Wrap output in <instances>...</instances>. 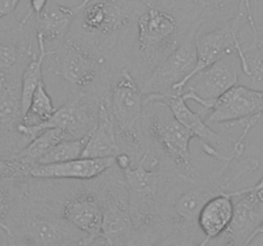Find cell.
Instances as JSON below:
<instances>
[{"mask_svg": "<svg viewBox=\"0 0 263 246\" xmlns=\"http://www.w3.org/2000/svg\"><path fill=\"white\" fill-rule=\"evenodd\" d=\"M21 0H0V19L7 17L18 7Z\"/></svg>", "mask_w": 263, "mask_h": 246, "instance_id": "4dcf8cb0", "label": "cell"}, {"mask_svg": "<svg viewBox=\"0 0 263 246\" xmlns=\"http://www.w3.org/2000/svg\"><path fill=\"white\" fill-rule=\"evenodd\" d=\"M115 160H116L115 166L117 167L118 169H121V171H126V169H128L133 167L130 156L126 155V154H123V153L118 154V155L115 158Z\"/></svg>", "mask_w": 263, "mask_h": 246, "instance_id": "1f68e13d", "label": "cell"}, {"mask_svg": "<svg viewBox=\"0 0 263 246\" xmlns=\"http://www.w3.org/2000/svg\"><path fill=\"white\" fill-rule=\"evenodd\" d=\"M202 240L203 235L199 230L175 228L171 235L149 246H198Z\"/></svg>", "mask_w": 263, "mask_h": 246, "instance_id": "83f0119b", "label": "cell"}, {"mask_svg": "<svg viewBox=\"0 0 263 246\" xmlns=\"http://www.w3.org/2000/svg\"><path fill=\"white\" fill-rule=\"evenodd\" d=\"M248 23L253 35V44L251 48L243 46V58L240 59L243 73L263 84V30H258L254 17L248 18Z\"/></svg>", "mask_w": 263, "mask_h": 246, "instance_id": "cb8c5ba5", "label": "cell"}, {"mask_svg": "<svg viewBox=\"0 0 263 246\" xmlns=\"http://www.w3.org/2000/svg\"><path fill=\"white\" fill-rule=\"evenodd\" d=\"M143 118L146 141L148 145L152 144V154L158 158L159 164L189 181L199 178L202 172L193 166L189 149L190 140L194 137L175 119L168 108L159 101L144 102Z\"/></svg>", "mask_w": 263, "mask_h": 246, "instance_id": "8992f818", "label": "cell"}, {"mask_svg": "<svg viewBox=\"0 0 263 246\" xmlns=\"http://www.w3.org/2000/svg\"><path fill=\"white\" fill-rule=\"evenodd\" d=\"M135 48L128 72L140 86L185 37L181 25L172 13L149 4L136 18Z\"/></svg>", "mask_w": 263, "mask_h": 246, "instance_id": "5b68a950", "label": "cell"}, {"mask_svg": "<svg viewBox=\"0 0 263 246\" xmlns=\"http://www.w3.org/2000/svg\"><path fill=\"white\" fill-rule=\"evenodd\" d=\"M53 55L54 72L73 92H91L109 99L110 84L117 69L107 59L69 37L55 49Z\"/></svg>", "mask_w": 263, "mask_h": 246, "instance_id": "9c48e42d", "label": "cell"}, {"mask_svg": "<svg viewBox=\"0 0 263 246\" xmlns=\"http://www.w3.org/2000/svg\"><path fill=\"white\" fill-rule=\"evenodd\" d=\"M243 73L241 60L238 53L233 51L218 59L210 67L200 71L189 79L182 91L184 100H193L202 105L203 110H210L213 102L226 91L238 85Z\"/></svg>", "mask_w": 263, "mask_h": 246, "instance_id": "7c38bea8", "label": "cell"}, {"mask_svg": "<svg viewBox=\"0 0 263 246\" xmlns=\"http://www.w3.org/2000/svg\"><path fill=\"white\" fill-rule=\"evenodd\" d=\"M13 40H0V73L5 76H18L22 73L18 69L22 67L25 59L30 60L32 56V44H26L20 36H14Z\"/></svg>", "mask_w": 263, "mask_h": 246, "instance_id": "603a6c76", "label": "cell"}, {"mask_svg": "<svg viewBox=\"0 0 263 246\" xmlns=\"http://www.w3.org/2000/svg\"><path fill=\"white\" fill-rule=\"evenodd\" d=\"M108 100L91 92H72L41 130L58 128L71 140L87 137L97 126L102 104Z\"/></svg>", "mask_w": 263, "mask_h": 246, "instance_id": "4fadbf2b", "label": "cell"}, {"mask_svg": "<svg viewBox=\"0 0 263 246\" xmlns=\"http://www.w3.org/2000/svg\"><path fill=\"white\" fill-rule=\"evenodd\" d=\"M3 231L22 246H80L86 238L72 223L22 191Z\"/></svg>", "mask_w": 263, "mask_h": 246, "instance_id": "277c9868", "label": "cell"}, {"mask_svg": "<svg viewBox=\"0 0 263 246\" xmlns=\"http://www.w3.org/2000/svg\"><path fill=\"white\" fill-rule=\"evenodd\" d=\"M234 161H223L221 168L211 173L202 172L199 178L187 183L180 191L172 204L175 228L199 230L197 218L203 205L217 195L231 192L234 186L259 168V161L256 158H247L235 166H233Z\"/></svg>", "mask_w": 263, "mask_h": 246, "instance_id": "52a82bcc", "label": "cell"}, {"mask_svg": "<svg viewBox=\"0 0 263 246\" xmlns=\"http://www.w3.org/2000/svg\"><path fill=\"white\" fill-rule=\"evenodd\" d=\"M95 182L102 205V245L133 246V224L123 172L113 166L97 177Z\"/></svg>", "mask_w": 263, "mask_h": 246, "instance_id": "30bf717a", "label": "cell"}, {"mask_svg": "<svg viewBox=\"0 0 263 246\" xmlns=\"http://www.w3.org/2000/svg\"><path fill=\"white\" fill-rule=\"evenodd\" d=\"M256 115L263 117V91L235 85L213 102L204 120L208 126L234 125Z\"/></svg>", "mask_w": 263, "mask_h": 246, "instance_id": "9a60e30c", "label": "cell"}, {"mask_svg": "<svg viewBox=\"0 0 263 246\" xmlns=\"http://www.w3.org/2000/svg\"><path fill=\"white\" fill-rule=\"evenodd\" d=\"M234 213V199L230 192L217 195L205 202L197 218V225L203 235L198 246H207L208 242L222 235L228 228Z\"/></svg>", "mask_w": 263, "mask_h": 246, "instance_id": "d6986e66", "label": "cell"}, {"mask_svg": "<svg viewBox=\"0 0 263 246\" xmlns=\"http://www.w3.org/2000/svg\"><path fill=\"white\" fill-rule=\"evenodd\" d=\"M249 189L254 190V191H258V190H263V178L258 182V183L254 184V186H252V187H249Z\"/></svg>", "mask_w": 263, "mask_h": 246, "instance_id": "836d02e7", "label": "cell"}, {"mask_svg": "<svg viewBox=\"0 0 263 246\" xmlns=\"http://www.w3.org/2000/svg\"><path fill=\"white\" fill-rule=\"evenodd\" d=\"M200 25V20H195L180 45L158 64L148 78L139 86L144 102H149L164 95H182L187 77L197 66L195 38Z\"/></svg>", "mask_w": 263, "mask_h": 246, "instance_id": "8fae6325", "label": "cell"}, {"mask_svg": "<svg viewBox=\"0 0 263 246\" xmlns=\"http://www.w3.org/2000/svg\"><path fill=\"white\" fill-rule=\"evenodd\" d=\"M118 154H121V149L108 110V101H104L97 126L87 137L81 158H116Z\"/></svg>", "mask_w": 263, "mask_h": 246, "instance_id": "ffe728a7", "label": "cell"}, {"mask_svg": "<svg viewBox=\"0 0 263 246\" xmlns=\"http://www.w3.org/2000/svg\"><path fill=\"white\" fill-rule=\"evenodd\" d=\"M39 46L37 53H33L31 59L28 60L27 66L25 67L21 76V109H22V117L27 112L30 107L31 99L35 94L39 85L43 84V64L46 56L53 55L54 51L48 50L40 38H36Z\"/></svg>", "mask_w": 263, "mask_h": 246, "instance_id": "7402d4cb", "label": "cell"}, {"mask_svg": "<svg viewBox=\"0 0 263 246\" xmlns=\"http://www.w3.org/2000/svg\"><path fill=\"white\" fill-rule=\"evenodd\" d=\"M64 140H71L63 131L58 128H46L37 137L33 138L23 150L18 153L31 166H36L50 149Z\"/></svg>", "mask_w": 263, "mask_h": 246, "instance_id": "d4e9b609", "label": "cell"}, {"mask_svg": "<svg viewBox=\"0 0 263 246\" xmlns=\"http://www.w3.org/2000/svg\"><path fill=\"white\" fill-rule=\"evenodd\" d=\"M21 196L18 182L0 178V230H4Z\"/></svg>", "mask_w": 263, "mask_h": 246, "instance_id": "4316f807", "label": "cell"}, {"mask_svg": "<svg viewBox=\"0 0 263 246\" xmlns=\"http://www.w3.org/2000/svg\"><path fill=\"white\" fill-rule=\"evenodd\" d=\"M7 246H22V245H20V243H18L17 241L13 240L12 237L7 236Z\"/></svg>", "mask_w": 263, "mask_h": 246, "instance_id": "d6a6232c", "label": "cell"}, {"mask_svg": "<svg viewBox=\"0 0 263 246\" xmlns=\"http://www.w3.org/2000/svg\"><path fill=\"white\" fill-rule=\"evenodd\" d=\"M152 101H159L166 105L170 112H171V114L174 115L175 119L182 127L186 128L192 133L193 137L202 140L204 145H208L217 150V148H220V146H226L231 142L230 136L213 131V128L205 123L204 118L199 112H194L193 109H190L182 95H164V96L157 97Z\"/></svg>", "mask_w": 263, "mask_h": 246, "instance_id": "e0dca14e", "label": "cell"}, {"mask_svg": "<svg viewBox=\"0 0 263 246\" xmlns=\"http://www.w3.org/2000/svg\"><path fill=\"white\" fill-rule=\"evenodd\" d=\"M231 0H192L195 8L194 20L204 22L210 18L220 17L228 9Z\"/></svg>", "mask_w": 263, "mask_h": 246, "instance_id": "f1b7e54d", "label": "cell"}, {"mask_svg": "<svg viewBox=\"0 0 263 246\" xmlns=\"http://www.w3.org/2000/svg\"><path fill=\"white\" fill-rule=\"evenodd\" d=\"M108 110L121 153L130 156L133 167L138 166L149 155L144 131V101L138 82L125 67L113 77Z\"/></svg>", "mask_w": 263, "mask_h": 246, "instance_id": "3957f363", "label": "cell"}, {"mask_svg": "<svg viewBox=\"0 0 263 246\" xmlns=\"http://www.w3.org/2000/svg\"><path fill=\"white\" fill-rule=\"evenodd\" d=\"M55 112L50 95L46 91L45 84H40L31 99L30 107L22 117V122L18 126V132L26 136L31 141L37 137L43 130L44 125L51 118Z\"/></svg>", "mask_w": 263, "mask_h": 246, "instance_id": "44dd1931", "label": "cell"}, {"mask_svg": "<svg viewBox=\"0 0 263 246\" xmlns=\"http://www.w3.org/2000/svg\"><path fill=\"white\" fill-rule=\"evenodd\" d=\"M46 3H48V0H30V10H28V12L26 13L25 17L21 19V22L18 23V26L22 27V26L27 25V23L35 17V15H37L39 13L44 9Z\"/></svg>", "mask_w": 263, "mask_h": 246, "instance_id": "f546056e", "label": "cell"}, {"mask_svg": "<svg viewBox=\"0 0 263 246\" xmlns=\"http://www.w3.org/2000/svg\"><path fill=\"white\" fill-rule=\"evenodd\" d=\"M115 163V158H79L64 163L36 164L31 169V178L90 181L112 168Z\"/></svg>", "mask_w": 263, "mask_h": 246, "instance_id": "ac0fdd59", "label": "cell"}, {"mask_svg": "<svg viewBox=\"0 0 263 246\" xmlns=\"http://www.w3.org/2000/svg\"><path fill=\"white\" fill-rule=\"evenodd\" d=\"M123 172L128 195L133 246H149L175 231L172 204L189 179L146 158Z\"/></svg>", "mask_w": 263, "mask_h": 246, "instance_id": "6da1fadb", "label": "cell"}, {"mask_svg": "<svg viewBox=\"0 0 263 246\" xmlns=\"http://www.w3.org/2000/svg\"><path fill=\"white\" fill-rule=\"evenodd\" d=\"M90 2L91 0H81L73 7H64L55 0H48L44 9L35 15L33 32L36 38H40L46 49L48 45H57L58 49L69 36L73 20Z\"/></svg>", "mask_w": 263, "mask_h": 246, "instance_id": "2e32d148", "label": "cell"}, {"mask_svg": "<svg viewBox=\"0 0 263 246\" xmlns=\"http://www.w3.org/2000/svg\"><path fill=\"white\" fill-rule=\"evenodd\" d=\"M87 137L79 138V140H64L62 142L57 144L53 149H50L46 153V155L37 164L64 163V161L81 158L82 151H84L85 145H86Z\"/></svg>", "mask_w": 263, "mask_h": 246, "instance_id": "484cf974", "label": "cell"}, {"mask_svg": "<svg viewBox=\"0 0 263 246\" xmlns=\"http://www.w3.org/2000/svg\"><path fill=\"white\" fill-rule=\"evenodd\" d=\"M21 122V77L0 73V159L17 155L31 142L18 132Z\"/></svg>", "mask_w": 263, "mask_h": 246, "instance_id": "5bb4252c", "label": "cell"}, {"mask_svg": "<svg viewBox=\"0 0 263 246\" xmlns=\"http://www.w3.org/2000/svg\"><path fill=\"white\" fill-rule=\"evenodd\" d=\"M21 191L68 220L86 238L84 246L100 237L102 205L97 182L74 179L30 178L21 182Z\"/></svg>", "mask_w": 263, "mask_h": 246, "instance_id": "7a4b0ae2", "label": "cell"}, {"mask_svg": "<svg viewBox=\"0 0 263 246\" xmlns=\"http://www.w3.org/2000/svg\"><path fill=\"white\" fill-rule=\"evenodd\" d=\"M80 246H84V245H80ZM86 246H103V245H102V241H100V238H98L97 241H94V242L90 243V245H86Z\"/></svg>", "mask_w": 263, "mask_h": 246, "instance_id": "e575fe53", "label": "cell"}, {"mask_svg": "<svg viewBox=\"0 0 263 246\" xmlns=\"http://www.w3.org/2000/svg\"><path fill=\"white\" fill-rule=\"evenodd\" d=\"M148 5V0H91L79 14L82 36L91 41L85 49L107 59L121 33Z\"/></svg>", "mask_w": 263, "mask_h": 246, "instance_id": "ba28073f", "label": "cell"}]
</instances>
